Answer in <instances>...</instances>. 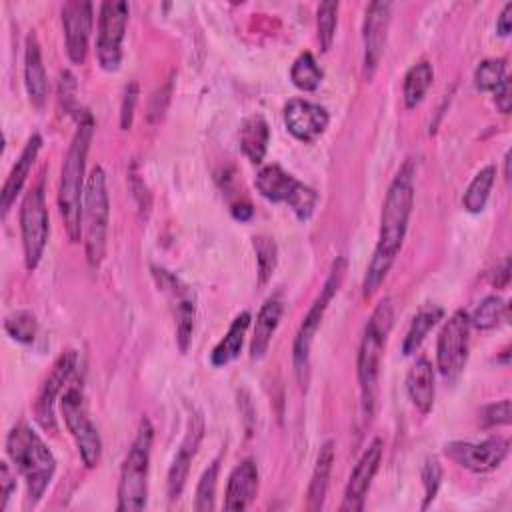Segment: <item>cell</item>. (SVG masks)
<instances>
[{
    "instance_id": "cell-1",
    "label": "cell",
    "mask_w": 512,
    "mask_h": 512,
    "mask_svg": "<svg viewBox=\"0 0 512 512\" xmlns=\"http://www.w3.org/2000/svg\"><path fill=\"white\" fill-rule=\"evenodd\" d=\"M414 206V164L408 160L396 172L380 214V234L372 258L368 262L364 282H362V296L368 300L372 298L384 278L388 276L408 230V220Z\"/></svg>"
},
{
    "instance_id": "cell-2",
    "label": "cell",
    "mask_w": 512,
    "mask_h": 512,
    "mask_svg": "<svg viewBox=\"0 0 512 512\" xmlns=\"http://www.w3.org/2000/svg\"><path fill=\"white\" fill-rule=\"evenodd\" d=\"M94 132V120L88 110H82L78 116L76 132L64 156L60 186H58V208L64 220L70 242H78L82 236V206H84V168Z\"/></svg>"
},
{
    "instance_id": "cell-3",
    "label": "cell",
    "mask_w": 512,
    "mask_h": 512,
    "mask_svg": "<svg viewBox=\"0 0 512 512\" xmlns=\"http://www.w3.org/2000/svg\"><path fill=\"white\" fill-rule=\"evenodd\" d=\"M394 324V308L392 300L384 298L376 304L372 316L364 326V334L358 348V384H360V400L362 412L370 418L376 410L378 398V376H380V360L386 348L388 334Z\"/></svg>"
},
{
    "instance_id": "cell-4",
    "label": "cell",
    "mask_w": 512,
    "mask_h": 512,
    "mask_svg": "<svg viewBox=\"0 0 512 512\" xmlns=\"http://www.w3.org/2000/svg\"><path fill=\"white\" fill-rule=\"evenodd\" d=\"M6 452L26 480L28 504H36L52 482L56 460L44 440L24 422L16 424L6 436Z\"/></svg>"
},
{
    "instance_id": "cell-5",
    "label": "cell",
    "mask_w": 512,
    "mask_h": 512,
    "mask_svg": "<svg viewBox=\"0 0 512 512\" xmlns=\"http://www.w3.org/2000/svg\"><path fill=\"white\" fill-rule=\"evenodd\" d=\"M154 428L144 416L138 424L134 442L122 462L118 480V512H140L148 500V472Z\"/></svg>"
},
{
    "instance_id": "cell-6",
    "label": "cell",
    "mask_w": 512,
    "mask_h": 512,
    "mask_svg": "<svg viewBox=\"0 0 512 512\" xmlns=\"http://www.w3.org/2000/svg\"><path fill=\"white\" fill-rule=\"evenodd\" d=\"M110 218V198L106 186V174L100 166H94L84 190L82 206V238L86 260L92 268L100 266L106 252V234Z\"/></svg>"
},
{
    "instance_id": "cell-7",
    "label": "cell",
    "mask_w": 512,
    "mask_h": 512,
    "mask_svg": "<svg viewBox=\"0 0 512 512\" xmlns=\"http://www.w3.org/2000/svg\"><path fill=\"white\" fill-rule=\"evenodd\" d=\"M344 274H346V258L338 256L332 266H330V272H328V278L320 290V294L316 296V300L312 302L310 310L306 312L300 328H298V334L294 338V348H292V362H294V372H296V378L300 382L302 388H306L308 384V378H310V350H312V342H314V336L322 324V318H324V312L328 308V304L332 302V298L336 296L342 280H344Z\"/></svg>"
},
{
    "instance_id": "cell-8",
    "label": "cell",
    "mask_w": 512,
    "mask_h": 512,
    "mask_svg": "<svg viewBox=\"0 0 512 512\" xmlns=\"http://www.w3.org/2000/svg\"><path fill=\"white\" fill-rule=\"evenodd\" d=\"M258 192L270 202H286L298 220H308L318 204V192L304 182L296 180L278 164L260 168L254 178Z\"/></svg>"
},
{
    "instance_id": "cell-9",
    "label": "cell",
    "mask_w": 512,
    "mask_h": 512,
    "mask_svg": "<svg viewBox=\"0 0 512 512\" xmlns=\"http://www.w3.org/2000/svg\"><path fill=\"white\" fill-rule=\"evenodd\" d=\"M20 232H22L24 264L28 270H34L40 264V258L44 254L48 234H50L44 180L32 186V190L26 192L20 204Z\"/></svg>"
},
{
    "instance_id": "cell-10",
    "label": "cell",
    "mask_w": 512,
    "mask_h": 512,
    "mask_svg": "<svg viewBox=\"0 0 512 512\" xmlns=\"http://www.w3.org/2000/svg\"><path fill=\"white\" fill-rule=\"evenodd\" d=\"M470 318L464 310H456L440 330L436 344V366L450 384L458 380L468 360Z\"/></svg>"
},
{
    "instance_id": "cell-11",
    "label": "cell",
    "mask_w": 512,
    "mask_h": 512,
    "mask_svg": "<svg viewBox=\"0 0 512 512\" xmlns=\"http://www.w3.org/2000/svg\"><path fill=\"white\" fill-rule=\"evenodd\" d=\"M60 400H62L60 408H62L66 428H68V432L72 434V438L76 442L80 458L88 468H94L100 462L102 440H100V434H98L96 426L92 424V420L86 412L84 396L76 386H70Z\"/></svg>"
},
{
    "instance_id": "cell-12",
    "label": "cell",
    "mask_w": 512,
    "mask_h": 512,
    "mask_svg": "<svg viewBox=\"0 0 512 512\" xmlns=\"http://www.w3.org/2000/svg\"><path fill=\"white\" fill-rule=\"evenodd\" d=\"M128 4L122 0H108L100 4L96 54L104 70L114 72L122 60V40L128 24Z\"/></svg>"
},
{
    "instance_id": "cell-13",
    "label": "cell",
    "mask_w": 512,
    "mask_h": 512,
    "mask_svg": "<svg viewBox=\"0 0 512 512\" xmlns=\"http://www.w3.org/2000/svg\"><path fill=\"white\" fill-rule=\"evenodd\" d=\"M158 286L168 294L176 318V342L182 352L188 350L196 318V296L188 284L164 268H152Z\"/></svg>"
},
{
    "instance_id": "cell-14",
    "label": "cell",
    "mask_w": 512,
    "mask_h": 512,
    "mask_svg": "<svg viewBox=\"0 0 512 512\" xmlns=\"http://www.w3.org/2000/svg\"><path fill=\"white\" fill-rule=\"evenodd\" d=\"M444 454L458 466L476 474H484L498 468L508 456V440L502 436H490L482 442L456 440L444 446Z\"/></svg>"
},
{
    "instance_id": "cell-15",
    "label": "cell",
    "mask_w": 512,
    "mask_h": 512,
    "mask_svg": "<svg viewBox=\"0 0 512 512\" xmlns=\"http://www.w3.org/2000/svg\"><path fill=\"white\" fill-rule=\"evenodd\" d=\"M74 370H76V352L66 350L56 358L50 374L46 376L44 384L40 386V392L34 402V418L48 432H56L54 402L58 400L66 382L72 378Z\"/></svg>"
},
{
    "instance_id": "cell-16",
    "label": "cell",
    "mask_w": 512,
    "mask_h": 512,
    "mask_svg": "<svg viewBox=\"0 0 512 512\" xmlns=\"http://www.w3.org/2000/svg\"><path fill=\"white\" fill-rule=\"evenodd\" d=\"M92 4L72 0L62 6V26L66 38V54L74 64H84L92 32Z\"/></svg>"
},
{
    "instance_id": "cell-17",
    "label": "cell",
    "mask_w": 512,
    "mask_h": 512,
    "mask_svg": "<svg viewBox=\"0 0 512 512\" xmlns=\"http://www.w3.org/2000/svg\"><path fill=\"white\" fill-rule=\"evenodd\" d=\"M382 448H384L382 438H374L368 444V448L364 450V454L360 456L358 464L354 466V470L350 474L346 490H344V500H342V506H340L342 512H360L364 508L370 484H372V480L378 472V466H380Z\"/></svg>"
},
{
    "instance_id": "cell-18",
    "label": "cell",
    "mask_w": 512,
    "mask_h": 512,
    "mask_svg": "<svg viewBox=\"0 0 512 512\" xmlns=\"http://www.w3.org/2000/svg\"><path fill=\"white\" fill-rule=\"evenodd\" d=\"M390 12H392V4L384 0L370 2L366 8L362 40H364V70L368 76L374 74L384 54L388 28H390Z\"/></svg>"
},
{
    "instance_id": "cell-19",
    "label": "cell",
    "mask_w": 512,
    "mask_h": 512,
    "mask_svg": "<svg viewBox=\"0 0 512 512\" xmlns=\"http://www.w3.org/2000/svg\"><path fill=\"white\" fill-rule=\"evenodd\" d=\"M330 116L324 106L294 98L284 106V124L300 142H314L328 128Z\"/></svg>"
},
{
    "instance_id": "cell-20",
    "label": "cell",
    "mask_w": 512,
    "mask_h": 512,
    "mask_svg": "<svg viewBox=\"0 0 512 512\" xmlns=\"http://www.w3.org/2000/svg\"><path fill=\"white\" fill-rule=\"evenodd\" d=\"M202 434H204V422L196 414V416L190 418L188 430H186V434H184V438L180 442V448H178V452H176V456H174V460L170 464V470H168L166 486H168L170 500L180 498V494L184 490V484H186V478H188V472H190V464H192V458L198 452Z\"/></svg>"
},
{
    "instance_id": "cell-21",
    "label": "cell",
    "mask_w": 512,
    "mask_h": 512,
    "mask_svg": "<svg viewBox=\"0 0 512 512\" xmlns=\"http://www.w3.org/2000/svg\"><path fill=\"white\" fill-rule=\"evenodd\" d=\"M258 494V466L254 460L240 462L228 476L224 508L246 510Z\"/></svg>"
},
{
    "instance_id": "cell-22",
    "label": "cell",
    "mask_w": 512,
    "mask_h": 512,
    "mask_svg": "<svg viewBox=\"0 0 512 512\" xmlns=\"http://www.w3.org/2000/svg\"><path fill=\"white\" fill-rule=\"evenodd\" d=\"M40 148H42V136H40V134H32V136L26 140V144H24V148H22L18 160L14 162V166H12V170H10L8 178H6V182H4V186H2V192H0V208H2V214H6V212L10 210L12 202H14L16 196L20 194V190H22V186H24V182H26L30 170H32V164H34V160L38 158Z\"/></svg>"
},
{
    "instance_id": "cell-23",
    "label": "cell",
    "mask_w": 512,
    "mask_h": 512,
    "mask_svg": "<svg viewBox=\"0 0 512 512\" xmlns=\"http://www.w3.org/2000/svg\"><path fill=\"white\" fill-rule=\"evenodd\" d=\"M24 84H26L30 102L40 108L48 94V78L42 62L40 44L34 32L26 36V46H24Z\"/></svg>"
},
{
    "instance_id": "cell-24",
    "label": "cell",
    "mask_w": 512,
    "mask_h": 512,
    "mask_svg": "<svg viewBox=\"0 0 512 512\" xmlns=\"http://www.w3.org/2000/svg\"><path fill=\"white\" fill-rule=\"evenodd\" d=\"M282 312H284V300L280 294L270 296L262 304V308L256 316V326H254V334L250 340V358L252 360H260L268 352L272 336L280 324Z\"/></svg>"
},
{
    "instance_id": "cell-25",
    "label": "cell",
    "mask_w": 512,
    "mask_h": 512,
    "mask_svg": "<svg viewBox=\"0 0 512 512\" xmlns=\"http://www.w3.org/2000/svg\"><path fill=\"white\" fill-rule=\"evenodd\" d=\"M406 392L420 414H428L432 410L436 386H434V368L428 358L422 356L410 366L406 374Z\"/></svg>"
},
{
    "instance_id": "cell-26",
    "label": "cell",
    "mask_w": 512,
    "mask_h": 512,
    "mask_svg": "<svg viewBox=\"0 0 512 512\" xmlns=\"http://www.w3.org/2000/svg\"><path fill=\"white\" fill-rule=\"evenodd\" d=\"M268 140H270L268 122L260 114H252L244 118L240 126V148L252 164H260L264 160L268 150Z\"/></svg>"
},
{
    "instance_id": "cell-27",
    "label": "cell",
    "mask_w": 512,
    "mask_h": 512,
    "mask_svg": "<svg viewBox=\"0 0 512 512\" xmlns=\"http://www.w3.org/2000/svg\"><path fill=\"white\" fill-rule=\"evenodd\" d=\"M332 464H334V442L326 440L318 452L316 458V466L310 478V486H308V510H320L324 506V498H326V490H328V482H330V472H332Z\"/></svg>"
},
{
    "instance_id": "cell-28",
    "label": "cell",
    "mask_w": 512,
    "mask_h": 512,
    "mask_svg": "<svg viewBox=\"0 0 512 512\" xmlns=\"http://www.w3.org/2000/svg\"><path fill=\"white\" fill-rule=\"evenodd\" d=\"M250 320H252V316H250V312H246V310L240 312V314L232 320L228 332H226L224 338L214 346V350H212V354H210L212 366H216V368L226 366L228 362H232V360L240 354L244 336H246L248 326H250Z\"/></svg>"
},
{
    "instance_id": "cell-29",
    "label": "cell",
    "mask_w": 512,
    "mask_h": 512,
    "mask_svg": "<svg viewBox=\"0 0 512 512\" xmlns=\"http://www.w3.org/2000/svg\"><path fill=\"white\" fill-rule=\"evenodd\" d=\"M432 80H434V70H432L430 62L420 60L408 68V72L404 74V84H402L406 108H416L424 100Z\"/></svg>"
},
{
    "instance_id": "cell-30",
    "label": "cell",
    "mask_w": 512,
    "mask_h": 512,
    "mask_svg": "<svg viewBox=\"0 0 512 512\" xmlns=\"http://www.w3.org/2000/svg\"><path fill=\"white\" fill-rule=\"evenodd\" d=\"M444 316V310L440 306H424L410 322V328L406 332L404 344H402V352L406 356L414 354L420 344L424 342V338L428 336V332L438 324V320Z\"/></svg>"
},
{
    "instance_id": "cell-31",
    "label": "cell",
    "mask_w": 512,
    "mask_h": 512,
    "mask_svg": "<svg viewBox=\"0 0 512 512\" xmlns=\"http://www.w3.org/2000/svg\"><path fill=\"white\" fill-rule=\"evenodd\" d=\"M494 180H496V168L492 164L484 166L472 178V182L468 184V188L464 192V198H462V204L470 214H478V212L484 210V206L488 202V196H490V190L494 186Z\"/></svg>"
},
{
    "instance_id": "cell-32",
    "label": "cell",
    "mask_w": 512,
    "mask_h": 512,
    "mask_svg": "<svg viewBox=\"0 0 512 512\" xmlns=\"http://www.w3.org/2000/svg\"><path fill=\"white\" fill-rule=\"evenodd\" d=\"M322 78L324 72L310 52H302L290 68V80L302 92H314L320 86Z\"/></svg>"
},
{
    "instance_id": "cell-33",
    "label": "cell",
    "mask_w": 512,
    "mask_h": 512,
    "mask_svg": "<svg viewBox=\"0 0 512 512\" xmlns=\"http://www.w3.org/2000/svg\"><path fill=\"white\" fill-rule=\"evenodd\" d=\"M468 318H470V326L478 330H492L504 318H508V308L500 296L492 294V296H486Z\"/></svg>"
},
{
    "instance_id": "cell-34",
    "label": "cell",
    "mask_w": 512,
    "mask_h": 512,
    "mask_svg": "<svg viewBox=\"0 0 512 512\" xmlns=\"http://www.w3.org/2000/svg\"><path fill=\"white\" fill-rule=\"evenodd\" d=\"M4 330L12 340L20 344H32L38 334V320L28 310H16L4 318Z\"/></svg>"
},
{
    "instance_id": "cell-35",
    "label": "cell",
    "mask_w": 512,
    "mask_h": 512,
    "mask_svg": "<svg viewBox=\"0 0 512 512\" xmlns=\"http://www.w3.org/2000/svg\"><path fill=\"white\" fill-rule=\"evenodd\" d=\"M218 470L220 464L214 460L200 476L198 486H196V498H194V510L198 512H208L214 510V500H216V484H218Z\"/></svg>"
},
{
    "instance_id": "cell-36",
    "label": "cell",
    "mask_w": 512,
    "mask_h": 512,
    "mask_svg": "<svg viewBox=\"0 0 512 512\" xmlns=\"http://www.w3.org/2000/svg\"><path fill=\"white\" fill-rule=\"evenodd\" d=\"M254 250H256V264H258V280L260 284H266L274 274L276 262H278L276 242L268 236H256Z\"/></svg>"
},
{
    "instance_id": "cell-37",
    "label": "cell",
    "mask_w": 512,
    "mask_h": 512,
    "mask_svg": "<svg viewBox=\"0 0 512 512\" xmlns=\"http://www.w3.org/2000/svg\"><path fill=\"white\" fill-rule=\"evenodd\" d=\"M338 24V2H322L316 10V26H318V42L322 50H330Z\"/></svg>"
},
{
    "instance_id": "cell-38",
    "label": "cell",
    "mask_w": 512,
    "mask_h": 512,
    "mask_svg": "<svg viewBox=\"0 0 512 512\" xmlns=\"http://www.w3.org/2000/svg\"><path fill=\"white\" fill-rule=\"evenodd\" d=\"M504 78H506V62L502 58L482 60L474 72V84L482 92H494Z\"/></svg>"
},
{
    "instance_id": "cell-39",
    "label": "cell",
    "mask_w": 512,
    "mask_h": 512,
    "mask_svg": "<svg viewBox=\"0 0 512 512\" xmlns=\"http://www.w3.org/2000/svg\"><path fill=\"white\" fill-rule=\"evenodd\" d=\"M440 480H442L440 462L434 456L426 458L424 468H422V484H424V504H422V508H428V504L436 498V492L440 488Z\"/></svg>"
},
{
    "instance_id": "cell-40",
    "label": "cell",
    "mask_w": 512,
    "mask_h": 512,
    "mask_svg": "<svg viewBox=\"0 0 512 512\" xmlns=\"http://www.w3.org/2000/svg\"><path fill=\"white\" fill-rule=\"evenodd\" d=\"M480 418H482V424H484L486 428L510 424V400L504 398V400H500V402H494V404L484 406L482 412H480Z\"/></svg>"
},
{
    "instance_id": "cell-41",
    "label": "cell",
    "mask_w": 512,
    "mask_h": 512,
    "mask_svg": "<svg viewBox=\"0 0 512 512\" xmlns=\"http://www.w3.org/2000/svg\"><path fill=\"white\" fill-rule=\"evenodd\" d=\"M172 86H174V80L168 78V82L164 86H160V90H156L154 96L150 98V106H148V120L150 122L162 120V116H164V112L168 108V102H170Z\"/></svg>"
},
{
    "instance_id": "cell-42",
    "label": "cell",
    "mask_w": 512,
    "mask_h": 512,
    "mask_svg": "<svg viewBox=\"0 0 512 512\" xmlns=\"http://www.w3.org/2000/svg\"><path fill=\"white\" fill-rule=\"evenodd\" d=\"M136 102H138V84L130 82L124 88V96H122V104H120V128L122 130H128L132 126Z\"/></svg>"
},
{
    "instance_id": "cell-43",
    "label": "cell",
    "mask_w": 512,
    "mask_h": 512,
    "mask_svg": "<svg viewBox=\"0 0 512 512\" xmlns=\"http://www.w3.org/2000/svg\"><path fill=\"white\" fill-rule=\"evenodd\" d=\"M0 488H2V500H0V510H6L8 500L12 496V492L16 490V476L12 474L8 462L0 464Z\"/></svg>"
},
{
    "instance_id": "cell-44",
    "label": "cell",
    "mask_w": 512,
    "mask_h": 512,
    "mask_svg": "<svg viewBox=\"0 0 512 512\" xmlns=\"http://www.w3.org/2000/svg\"><path fill=\"white\" fill-rule=\"evenodd\" d=\"M494 102H496V108L502 112V114H508L510 108H512V84H510V78L506 76L494 90Z\"/></svg>"
},
{
    "instance_id": "cell-45",
    "label": "cell",
    "mask_w": 512,
    "mask_h": 512,
    "mask_svg": "<svg viewBox=\"0 0 512 512\" xmlns=\"http://www.w3.org/2000/svg\"><path fill=\"white\" fill-rule=\"evenodd\" d=\"M510 28H512V2L504 4L498 20H496V30L500 36H508L510 34Z\"/></svg>"
},
{
    "instance_id": "cell-46",
    "label": "cell",
    "mask_w": 512,
    "mask_h": 512,
    "mask_svg": "<svg viewBox=\"0 0 512 512\" xmlns=\"http://www.w3.org/2000/svg\"><path fill=\"white\" fill-rule=\"evenodd\" d=\"M232 214H234V218H238V220L246 222V220H250V216H252V206H250L248 202H244V204H236V206L232 208Z\"/></svg>"
},
{
    "instance_id": "cell-47",
    "label": "cell",
    "mask_w": 512,
    "mask_h": 512,
    "mask_svg": "<svg viewBox=\"0 0 512 512\" xmlns=\"http://www.w3.org/2000/svg\"><path fill=\"white\" fill-rule=\"evenodd\" d=\"M504 176H506V180L510 178V152H506V156H504Z\"/></svg>"
}]
</instances>
